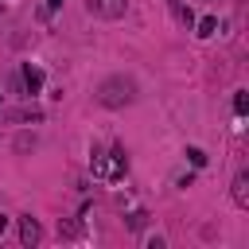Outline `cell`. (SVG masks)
Returning a JSON list of instances; mask_svg holds the SVG:
<instances>
[{"instance_id":"ba28073f","label":"cell","mask_w":249,"mask_h":249,"mask_svg":"<svg viewBox=\"0 0 249 249\" xmlns=\"http://www.w3.org/2000/svg\"><path fill=\"white\" fill-rule=\"evenodd\" d=\"M58 233H62V237H82V222L62 218V222H58Z\"/></svg>"},{"instance_id":"4fadbf2b","label":"cell","mask_w":249,"mask_h":249,"mask_svg":"<svg viewBox=\"0 0 249 249\" xmlns=\"http://www.w3.org/2000/svg\"><path fill=\"white\" fill-rule=\"evenodd\" d=\"M16 148H19V152H27V148H35V136H19V140H16Z\"/></svg>"},{"instance_id":"7c38bea8","label":"cell","mask_w":249,"mask_h":249,"mask_svg":"<svg viewBox=\"0 0 249 249\" xmlns=\"http://www.w3.org/2000/svg\"><path fill=\"white\" fill-rule=\"evenodd\" d=\"M175 12H179V19H183V23H195V12H191V8H183V4H179Z\"/></svg>"},{"instance_id":"9a60e30c","label":"cell","mask_w":249,"mask_h":249,"mask_svg":"<svg viewBox=\"0 0 249 249\" xmlns=\"http://www.w3.org/2000/svg\"><path fill=\"white\" fill-rule=\"evenodd\" d=\"M4 230H8V218H4V214H0V237H4Z\"/></svg>"},{"instance_id":"5b68a950","label":"cell","mask_w":249,"mask_h":249,"mask_svg":"<svg viewBox=\"0 0 249 249\" xmlns=\"http://www.w3.org/2000/svg\"><path fill=\"white\" fill-rule=\"evenodd\" d=\"M23 89H27V93H39V89H43V70L31 66V62L23 66Z\"/></svg>"},{"instance_id":"7a4b0ae2","label":"cell","mask_w":249,"mask_h":249,"mask_svg":"<svg viewBox=\"0 0 249 249\" xmlns=\"http://www.w3.org/2000/svg\"><path fill=\"white\" fill-rule=\"evenodd\" d=\"M124 171H128L124 148H113L109 156H97V152H93V175H97V179H105V183H117V179H124Z\"/></svg>"},{"instance_id":"8992f818","label":"cell","mask_w":249,"mask_h":249,"mask_svg":"<svg viewBox=\"0 0 249 249\" xmlns=\"http://www.w3.org/2000/svg\"><path fill=\"white\" fill-rule=\"evenodd\" d=\"M233 202H237L241 210L249 206V175H245V171H241V175L233 179Z\"/></svg>"},{"instance_id":"9c48e42d","label":"cell","mask_w":249,"mask_h":249,"mask_svg":"<svg viewBox=\"0 0 249 249\" xmlns=\"http://www.w3.org/2000/svg\"><path fill=\"white\" fill-rule=\"evenodd\" d=\"M124 222H128V230H144V226H148V214H144V210H132Z\"/></svg>"},{"instance_id":"277c9868","label":"cell","mask_w":249,"mask_h":249,"mask_svg":"<svg viewBox=\"0 0 249 249\" xmlns=\"http://www.w3.org/2000/svg\"><path fill=\"white\" fill-rule=\"evenodd\" d=\"M39 237H43V226L35 218H19V241L23 245H39Z\"/></svg>"},{"instance_id":"8fae6325","label":"cell","mask_w":249,"mask_h":249,"mask_svg":"<svg viewBox=\"0 0 249 249\" xmlns=\"http://www.w3.org/2000/svg\"><path fill=\"white\" fill-rule=\"evenodd\" d=\"M187 160H191V167H202V163H206V152L191 144V148H187Z\"/></svg>"},{"instance_id":"30bf717a","label":"cell","mask_w":249,"mask_h":249,"mask_svg":"<svg viewBox=\"0 0 249 249\" xmlns=\"http://www.w3.org/2000/svg\"><path fill=\"white\" fill-rule=\"evenodd\" d=\"M233 113H237V117L249 113V93H233Z\"/></svg>"},{"instance_id":"6da1fadb","label":"cell","mask_w":249,"mask_h":249,"mask_svg":"<svg viewBox=\"0 0 249 249\" xmlns=\"http://www.w3.org/2000/svg\"><path fill=\"white\" fill-rule=\"evenodd\" d=\"M97 101H101L105 109H124V105L136 101V82L124 78V74H113V78H105V82L97 86Z\"/></svg>"},{"instance_id":"5bb4252c","label":"cell","mask_w":249,"mask_h":249,"mask_svg":"<svg viewBox=\"0 0 249 249\" xmlns=\"http://www.w3.org/2000/svg\"><path fill=\"white\" fill-rule=\"evenodd\" d=\"M62 8V0H47V12H58Z\"/></svg>"},{"instance_id":"52a82bcc","label":"cell","mask_w":249,"mask_h":249,"mask_svg":"<svg viewBox=\"0 0 249 249\" xmlns=\"http://www.w3.org/2000/svg\"><path fill=\"white\" fill-rule=\"evenodd\" d=\"M214 31H218V19H214V16H202V19L195 23V35H198V39H210Z\"/></svg>"},{"instance_id":"3957f363","label":"cell","mask_w":249,"mask_h":249,"mask_svg":"<svg viewBox=\"0 0 249 249\" xmlns=\"http://www.w3.org/2000/svg\"><path fill=\"white\" fill-rule=\"evenodd\" d=\"M86 12L97 19H121L128 12V0H86Z\"/></svg>"}]
</instances>
